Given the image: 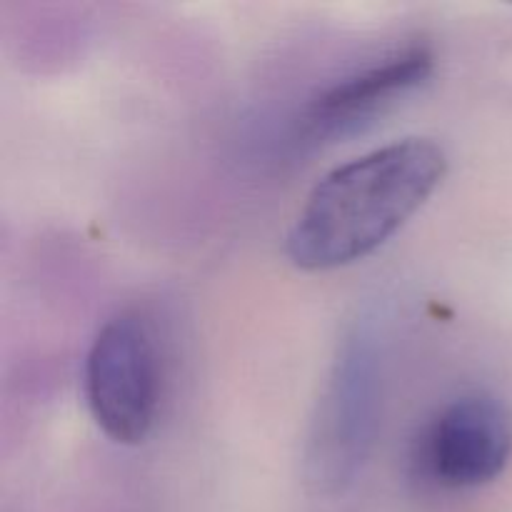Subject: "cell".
Masks as SVG:
<instances>
[{
    "mask_svg": "<svg viewBox=\"0 0 512 512\" xmlns=\"http://www.w3.org/2000/svg\"><path fill=\"white\" fill-rule=\"evenodd\" d=\"M435 58L425 45H405L363 65L320 90L303 108L298 138L305 145H325L358 133L393 105L428 83Z\"/></svg>",
    "mask_w": 512,
    "mask_h": 512,
    "instance_id": "cell-5",
    "label": "cell"
},
{
    "mask_svg": "<svg viewBox=\"0 0 512 512\" xmlns=\"http://www.w3.org/2000/svg\"><path fill=\"white\" fill-rule=\"evenodd\" d=\"M445 170V150L428 138L395 140L338 165L290 225V263L325 273L368 258L428 203Z\"/></svg>",
    "mask_w": 512,
    "mask_h": 512,
    "instance_id": "cell-1",
    "label": "cell"
},
{
    "mask_svg": "<svg viewBox=\"0 0 512 512\" xmlns=\"http://www.w3.org/2000/svg\"><path fill=\"white\" fill-rule=\"evenodd\" d=\"M512 458V410L470 390L440 405L410 443V468L443 490H475L505 473Z\"/></svg>",
    "mask_w": 512,
    "mask_h": 512,
    "instance_id": "cell-4",
    "label": "cell"
},
{
    "mask_svg": "<svg viewBox=\"0 0 512 512\" xmlns=\"http://www.w3.org/2000/svg\"><path fill=\"white\" fill-rule=\"evenodd\" d=\"M85 403L95 425L118 445H140L158 420L163 355L145 315L110 318L85 358Z\"/></svg>",
    "mask_w": 512,
    "mask_h": 512,
    "instance_id": "cell-3",
    "label": "cell"
},
{
    "mask_svg": "<svg viewBox=\"0 0 512 512\" xmlns=\"http://www.w3.org/2000/svg\"><path fill=\"white\" fill-rule=\"evenodd\" d=\"M383 405V358L378 335L355 325L338 348L305 450L310 483L323 493L348 488L373 450Z\"/></svg>",
    "mask_w": 512,
    "mask_h": 512,
    "instance_id": "cell-2",
    "label": "cell"
}]
</instances>
